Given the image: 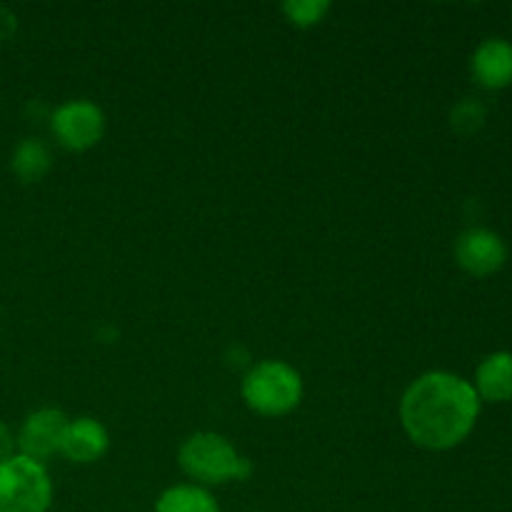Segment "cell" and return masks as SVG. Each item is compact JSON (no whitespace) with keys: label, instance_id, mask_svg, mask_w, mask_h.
I'll use <instances>...</instances> for the list:
<instances>
[{"label":"cell","instance_id":"13","mask_svg":"<svg viewBox=\"0 0 512 512\" xmlns=\"http://www.w3.org/2000/svg\"><path fill=\"white\" fill-rule=\"evenodd\" d=\"M283 13L298 28H313L323 23L325 15L330 13V3L328 0H288L283 3Z\"/></svg>","mask_w":512,"mask_h":512},{"label":"cell","instance_id":"7","mask_svg":"<svg viewBox=\"0 0 512 512\" xmlns=\"http://www.w3.org/2000/svg\"><path fill=\"white\" fill-rule=\"evenodd\" d=\"M455 260L460 268L470 275H485L498 273L508 260V248H505L503 238L488 228H470L455 243Z\"/></svg>","mask_w":512,"mask_h":512},{"label":"cell","instance_id":"1","mask_svg":"<svg viewBox=\"0 0 512 512\" xmlns=\"http://www.w3.org/2000/svg\"><path fill=\"white\" fill-rule=\"evenodd\" d=\"M480 398L473 383L455 373L430 370L408 385L400 400V423L418 448L450 450L473 433Z\"/></svg>","mask_w":512,"mask_h":512},{"label":"cell","instance_id":"15","mask_svg":"<svg viewBox=\"0 0 512 512\" xmlns=\"http://www.w3.org/2000/svg\"><path fill=\"white\" fill-rule=\"evenodd\" d=\"M13 455H18V438H15V433L10 430V425L0 420V463L13 458Z\"/></svg>","mask_w":512,"mask_h":512},{"label":"cell","instance_id":"16","mask_svg":"<svg viewBox=\"0 0 512 512\" xmlns=\"http://www.w3.org/2000/svg\"><path fill=\"white\" fill-rule=\"evenodd\" d=\"M248 512H258V510H248Z\"/></svg>","mask_w":512,"mask_h":512},{"label":"cell","instance_id":"2","mask_svg":"<svg viewBox=\"0 0 512 512\" xmlns=\"http://www.w3.org/2000/svg\"><path fill=\"white\" fill-rule=\"evenodd\" d=\"M178 463L183 473L200 488L240 483L253 473L250 460L228 438L210 430L195 433L185 440L178 453Z\"/></svg>","mask_w":512,"mask_h":512},{"label":"cell","instance_id":"14","mask_svg":"<svg viewBox=\"0 0 512 512\" xmlns=\"http://www.w3.org/2000/svg\"><path fill=\"white\" fill-rule=\"evenodd\" d=\"M485 118H488V108L475 98L460 100L453 108V113H450V123H453V128L458 130L460 135L478 133L485 125Z\"/></svg>","mask_w":512,"mask_h":512},{"label":"cell","instance_id":"11","mask_svg":"<svg viewBox=\"0 0 512 512\" xmlns=\"http://www.w3.org/2000/svg\"><path fill=\"white\" fill-rule=\"evenodd\" d=\"M50 168H53V155H50V148L40 138H23L13 148L10 170L23 183H38L48 175Z\"/></svg>","mask_w":512,"mask_h":512},{"label":"cell","instance_id":"10","mask_svg":"<svg viewBox=\"0 0 512 512\" xmlns=\"http://www.w3.org/2000/svg\"><path fill=\"white\" fill-rule=\"evenodd\" d=\"M473 388L478 393L480 403L483 400H488V403H508V400H512V353L500 350V353L488 355L478 365Z\"/></svg>","mask_w":512,"mask_h":512},{"label":"cell","instance_id":"5","mask_svg":"<svg viewBox=\"0 0 512 512\" xmlns=\"http://www.w3.org/2000/svg\"><path fill=\"white\" fill-rule=\"evenodd\" d=\"M50 133L70 153H85L103 140L105 113L90 100H68L50 115Z\"/></svg>","mask_w":512,"mask_h":512},{"label":"cell","instance_id":"8","mask_svg":"<svg viewBox=\"0 0 512 512\" xmlns=\"http://www.w3.org/2000/svg\"><path fill=\"white\" fill-rule=\"evenodd\" d=\"M110 448V435L105 425L95 418H75L68 420V428L60 443V455L70 463L90 465L98 463Z\"/></svg>","mask_w":512,"mask_h":512},{"label":"cell","instance_id":"3","mask_svg":"<svg viewBox=\"0 0 512 512\" xmlns=\"http://www.w3.org/2000/svg\"><path fill=\"white\" fill-rule=\"evenodd\" d=\"M305 393L303 378L285 360H263L243 378V400L263 418H280L293 413Z\"/></svg>","mask_w":512,"mask_h":512},{"label":"cell","instance_id":"4","mask_svg":"<svg viewBox=\"0 0 512 512\" xmlns=\"http://www.w3.org/2000/svg\"><path fill=\"white\" fill-rule=\"evenodd\" d=\"M53 505V480L45 463L25 455L0 463V512H48Z\"/></svg>","mask_w":512,"mask_h":512},{"label":"cell","instance_id":"9","mask_svg":"<svg viewBox=\"0 0 512 512\" xmlns=\"http://www.w3.org/2000/svg\"><path fill=\"white\" fill-rule=\"evenodd\" d=\"M470 68H473V78L485 88H508L512 83V43L503 38L485 40L473 53Z\"/></svg>","mask_w":512,"mask_h":512},{"label":"cell","instance_id":"6","mask_svg":"<svg viewBox=\"0 0 512 512\" xmlns=\"http://www.w3.org/2000/svg\"><path fill=\"white\" fill-rule=\"evenodd\" d=\"M68 415L58 408H38L23 420L20 430L15 433L18 438V453L30 460L45 463L48 458L60 453L63 433L68 428Z\"/></svg>","mask_w":512,"mask_h":512},{"label":"cell","instance_id":"12","mask_svg":"<svg viewBox=\"0 0 512 512\" xmlns=\"http://www.w3.org/2000/svg\"><path fill=\"white\" fill-rule=\"evenodd\" d=\"M153 512H220L218 500L208 488L195 483L173 485L155 500Z\"/></svg>","mask_w":512,"mask_h":512}]
</instances>
